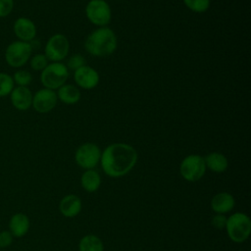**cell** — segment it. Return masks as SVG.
I'll return each instance as SVG.
<instances>
[{"label": "cell", "mask_w": 251, "mask_h": 251, "mask_svg": "<svg viewBox=\"0 0 251 251\" xmlns=\"http://www.w3.org/2000/svg\"><path fill=\"white\" fill-rule=\"evenodd\" d=\"M137 152L129 144L113 143L101 153V167L104 173L111 177H120L126 175L136 164Z\"/></svg>", "instance_id": "6da1fadb"}, {"label": "cell", "mask_w": 251, "mask_h": 251, "mask_svg": "<svg viewBox=\"0 0 251 251\" xmlns=\"http://www.w3.org/2000/svg\"><path fill=\"white\" fill-rule=\"evenodd\" d=\"M118 45L115 32L106 26L99 27L92 31L84 42L86 51L93 56H108L112 54Z\"/></svg>", "instance_id": "7a4b0ae2"}, {"label": "cell", "mask_w": 251, "mask_h": 251, "mask_svg": "<svg viewBox=\"0 0 251 251\" xmlns=\"http://www.w3.org/2000/svg\"><path fill=\"white\" fill-rule=\"evenodd\" d=\"M228 237L237 243L245 241L251 232V221L243 213L232 214L226 219V227Z\"/></svg>", "instance_id": "3957f363"}, {"label": "cell", "mask_w": 251, "mask_h": 251, "mask_svg": "<svg viewBox=\"0 0 251 251\" xmlns=\"http://www.w3.org/2000/svg\"><path fill=\"white\" fill-rule=\"evenodd\" d=\"M69 76V70L67 66L60 62H53L41 71L40 80L45 88L58 89L65 84Z\"/></svg>", "instance_id": "277c9868"}, {"label": "cell", "mask_w": 251, "mask_h": 251, "mask_svg": "<svg viewBox=\"0 0 251 251\" xmlns=\"http://www.w3.org/2000/svg\"><path fill=\"white\" fill-rule=\"evenodd\" d=\"M31 52L32 48L29 42L13 41L6 47L4 53L5 61L12 68H21L27 63Z\"/></svg>", "instance_id": "5b68a950"}, {"label": "cell", "mask_w": 251, "mask_h": 251, "mask_svg": "<svg viewBox=\"0 0 251 251\" xmlns=\"http://www.w3.org/2000/svg\"><path fill=\"white\" fill-rule=\"evenodd\" d=\"M181 176L188 181L199 180L206 172V165L204 158L200 155L191 154L186 156L179 167Z\"/></svg>", "instance_id": "8992f818"}, {"label": "cell", "mask_w": 251, "mask_h": 251, "mask_svg": "<svg viewBox=\"0 0 251 251\" xmlns=\"http://www.w3.org/2000/svg\"><path fill=\"white\" fill-rule=\"evenodd\" d=\"M70 43L68 38L62 33H56L52 35L44 49V55L52 62H60L65 59L69 53Z\"/></svg>", "instance_id": "52a82bcc"}, {"label": "cell", "mask_w": 251, "mask_h": 251, "mask_svg": "<svg viewBox=\"0 0 251 251\" xmlns=\"http://www.w3.org/2000/svg\"><path fill=\"white\" fill-rule=\"evenodd\" d=\"M87 19L96 25L104 26L111 21V9L105 0H90L85 8Z\"/></svg>", "instance_id": "ba28073f"}, {"label": "cell", "mask_w": 251, "mask_h": 251, "mask_svg": "<svg viewBox=\"0 0 251 251\" xmlns=\"http://www.w3.org/2000/svg\"><path fill=\"white\" fill-rule=\"evenodd\" d=\"M101 158L100 148L91 142L81 144L75 151V159L76 164L86 170L93 169Z\"/></svg>", "instance_id": "9c48e42d"}, {"label": "cell", "mask_w": 251, "mask_h": 251, "mask_svg": "<svg viewBox=\"0 0 251 251\" xmlns=\"http://www.w3.org/2000/svg\"><path fill=\"white\" fill-rule=\"evenodd\" d=\"M57 93L52 89L44 87L36 91L35 94L32 96L31 106L36 112L40 114H45L55 108V106L57 105Z\"/></svg>", "instance_id": "30bf717a"}, {"label": "cell", "mask_w": 251, "mask_h": 251, "mask_svg": "<svg viewBox=\"0 0 251 251\" xmlns=\"http://www.w3.org/2000/svg\"><path fill=\"white\" fill-rule=\"evenodd\" d=\"M75 81L78 86L84 89L94 88L99 82V74L89 66H82L75 71Z\"/></svg>", "instance_id": "8fae6325"}, {"label": "cell", "mask_w": 251, "mask_h": 251, "mask_svg": "<svg viewBox=\"0 0 251 251\" xmlns=\"http://www.w3.org/2000/svg\"><path fill=\"white\" fill-rule=\"evenodd\" d=\"M13 30L18 39L25 42H30L36 35L34 23L25 17H20L15 21Z\"/></svg>", "instance_id": "7c38bea8"}, {"label": "cell", "mask_w": 251, "mask_h": 251, "mask_svg": "<svg viewBox=\"0 0 251 251\" xmlns=\"http://www.w3.org/2000/svg\"><path fill=\"white\" fill-rule=\"evenodd\" d=\"M32 96L31 91L25 86L14 87L10 93L11 103L19 111H25L31 107Z\"/></svg>", "instance_id": "4fadbf2b"}, {"label": "cell", "mask_w": 251, "mask_h": 251, "mask_svg": "<svg viewBox=\"0 0 251 251\" xmlns=\"http://www.w3.org/2000/svg\"><path fill=\"white\" fill-rule=\"evenodd\" d=\"M29 229V219L23 213L13 215L9 221V231L15 237H22Z\"/></svg>", "instance_id": "5bb4252c"}, {"label": "cell", "mask_w": 251, "mask_h": 251, "mask_svg": "<svg viewBox=\"0 0 251 251\" xmlns=\"http://www.w3.org/2000/svg\"><path fill=\"white\" fill-rule=\"evenodd\" d=\"M60 212L63 216L73 218L76 216L81 210V201L75 194L66 195L59 204Z\"/></svg>", "instance_id": "9a60e30c"}, {"label": "cell", "mask_w": 251, "mask_h": 251, "mask_svg": "<svg viewBox=\"0 0 251 251\" xmlns=\"http://www.w3.org/2000/svg\"><path fill=\"white\" fill-rule=\"evenodd\" d=\"M211 207L217 214L227 213L234 207V198L227 192L218 193L213 197Z\"/></svg>", "instance_id": "2e32d148"}, {"label": "cell", "mask_w": 251, "mask_h": 251, "mask_svg": "<svg viewBox=\"0 0 251 251\" xmlns=\"http://www.w3.org/2000/svg\"><path fill=\"white\" fill-rule=\"evenodd\" d=\"M205 165L206 168L210 169L215 173H223L227 169L228 163L225 155L219 152H212L208 154L205 158Z\"/></svg>", "instance_id": "e0dca14e"}, {"label": "cell", "mask_w": 251, "mask_h": 251, "mask_svg": "<svg viewBox=\"0 0 251 251\" xmlns=\"http://www.w3.org/2000/svg\"><path fill=\"white\" fill-rule=\"evenodd\" d=\"M57 97L65 104H75L80 99V92L77 87L72 84H64L58 88Z\"/></svg>", "instance_id": "ac0fdd59"}, {"label": "cell", "mask_w": 251, "mask_h": 251, "mask_svg": "<svg viewBox=\"0 0 251 251\" xmlns=\"http://www.w3.org/2000/svg\"><path fill=\"white\" fill-rule=\"evenodd\" d=\"M81 185L88 192L96 191L101 184L100 175L94 170H86L81 176Z\"/></svg>", "instance_id": "d6986e66"}, {"label": "cell", "mask_w": 251, "mask_h": 251, "mask_svg": "<svg viewBox=\"0 0 251 251\" xmlns=\"http://www.w3.org/2000/svg\"><path fill=\"white\" fill-rule=\"evenodd\" d=\"M79 251H103L102 240L93 234L83 236L78 244Z\"/></svg>", "instance_id": "ffe728a7"}, {"label": "cell", "mask_w": 251, "mask_h": 251, "mask_svg": "<svg viewBox=\"0 0 251 251\" xmlns=\"http://www.w3.org/2000/svg\"><path fill=\"white\" fill-rule=\"evenodd\" d=\"M15 87V82L12 75L7 73L0 72V97L10 95Z\"/></svg>", "instance_id": "44dd1931"}, {"label": "cell", "mask_w": 251, "mask_h": 251, "mask_svg": "<svg viewBox=\"0 0 251 251\" xmlns=\"http://www.w3.org/2000/svg\"><path fill=\"white\" fill-rule=\"evenodd\" d=\"M184 5L196 13H204L210 7V0H183Z\"/></svg>", "instance_id": "7402d4cb"}, {"label": "cell", "mask_w": 251, "mask_h": 251, "mask_svg": "<svg viewBox=\"0 0 251 251\" xmlns=\"http://www.w3.org/2000/svg\"><path fill=\"white\" fill-rule=\"evenodd\" d=\"M13 80L18 86H25L30 84L32 80L31 74L25 70H18L17 72L14 73L13 75Z\"/></svg>", "instance_id": "603a6c76"}, {"label": "cell", "mask_w": 251, "mask_h": 251, "mask_svg": "<svg viewBox=\"0 0 251 251\" xmlns=\"http://www.w3.org/2000/svg\"><path fill=\"white\" fill-rule=\"evenodd\" d=\"M48 65V59L44 54H36L30 59V67L34 71H43Z\"/></svg>", "instance_id": "cb8c5ba5"}, {"label": "cell", "mask_w": 251, "mask_h": 251, "mask_svg": "<svg viewBox=\"0 0 251 251\" xmlns=\"http://www.w3.org/2000/svg\"><path fill=\"white\" fill-rule=\"evenodd\" d=\"M84 65H85L84 57L80 54H75V55L71 56V58L68 60L67 68H68V70L75 71Z\"/></svg>", "instance_id": "d4e9b609"}, {"label": "cell", "mask_w": 251, "mask_h": 251, "mask_svg": "<svg viewBox=\"0 0 251 251\" xmlns=\"http://www.w3.org/2000/svg\"><path fill=\"white\" fill-rule=\"evenodd\" d=\"M14 9V0H0V18L9 16Z\"/></svg>", "instance_id": "484cf974"}, {"label": "cell", "mask_w": 251, "mask_h": 251, "mask_svg": "<svg viewBox=\"0 0 251 251\" xmlns=\"http://www.w3.org/2000/svg\"><path fill=\"white\" fill-rule=\"evenodd\" d=\"M212 225L217 229H223L226 225V218L223 214H217L212 218Z\"/></svg>", "instance_id": "4316f807"}, {"label": "cell", "mask_w": 251, "mask_h": 251, "mask_svg": "<svg viewBox=\"0 0 251 251\" xmlns=\"http://www.w3.org/2000/svg\"><path fill=\"white\" fill-rule=\"evenodd\" d=\"M13 242V235L9 230H3L0 232V248H6Z\"/></svg>", "instance_id": "83f0119b"}]
</instances>
